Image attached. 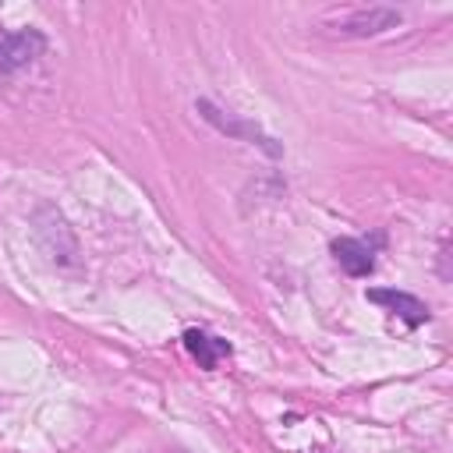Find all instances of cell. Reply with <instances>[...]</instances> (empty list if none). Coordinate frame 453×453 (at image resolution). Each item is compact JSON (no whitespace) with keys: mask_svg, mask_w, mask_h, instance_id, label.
I'll list each match as a JSON object with an SVG mask.
<instances>
[{"mask_svg":"<svg viewBox=\"0 0 453 453\" xmlns=\"http://www.w3.org/2000/svg\"><path fill=\"white\" fill-rule=\"evenodd\" d=\"M333 258L340 262V269L347 276H368L375 269V258H372L368 244H361L354 237H336L333 241Z\"/></svg>","mask_w":453,"mask_h":453,"instance_id":"7","label":"cell"},{"mask_svg":"<svg viewBox=\"0 0 453 453\" xmlns=\"http://www.w3.org/2000/svg\"><path fill=\"white\" fill-rule=\"evenodd\" d=\"M368 301L372 304H382L386 311H393V315H400L411 329L414 326H425L428 319H432V311H428V304L425 301H418L414 294H403V290H368Z\"/></svg>","mask_w":453,"mask_h":453,"instance_id":"5","label":"cell"},{"mask_svg":"<svg viewBox=\"0 0 453 453\" xmlns=\"http://www.w3.org/2000/svg\"><path fill=\"white\" fill-rule=\"evenodd\" d=\"M46 35L39 28H18V32H0V74H14L28 67L35 57H42Z\"/></svg>","mask_w":453,"mask_h":453,"instance_id":"4","label":"cell"},{"mask_svg":"<svg viewBox=\"0 0 453 453\" xmlns=\"http://www.w3.org/2000/svg\"><path fill=\"white\" fill-rule=\"evenodd\" d=\"M35 230H39V241L46 244V251H50L53 262H60V265H71V262H74L78 241H74L67 219L60 216V209L39 205V209H35Z\"/></svg>","mask_w":453,"mask_h":453,"instance_id":"3","label":"cell"},{"mask_svg":"<svg viewBox=\"0 0 453 453\" xmlns=\"http://www.w3.org/2000/svg\"><path fill=\"white\" fill-rule=\"evenodd\" d=\"M403 21V14L396 7H354V11H343L340 18H333L329 25L340 32V35H350V39H368V35H379V32H389Z\"/></svg>","mask_w":453,"mask_h":453,"instance_id":"2","label":"cell"},{"mask_svg":"<svg viewBox=\"0 0 453 453\" xmlns=\"http://www.w3.org/2000/svg\"><path fill=\"white\" fill-rule=\"evenodd\" d=\"M184 350H188L202 368H209V372L219 368V361L234 354V347H230L226 340L209 336L205 329H188V333H184Z\"/></svg>","mask_w":453,"mask_h":453,"instance_id":"6","label":"cell"},{"mask_svg":"<svg viewBox=\"0 0 453 453\" xmlns=\"http://www.w3.org/2000/svg\"><path fill=\"white\" fill-rule=\"evenodd\" d=\"M195 113L202 117V120H209L216 131H223V134H230V138H237V142H248V145H258V149H265L269 156H280V145L262 131V127H255L251 120H241V117H234V113H226V110H219L212 99H195Z\"/></svg>","mask_w":453,"mask_h":453,"instance_id":"1","label":"cell"}]
</instances>
